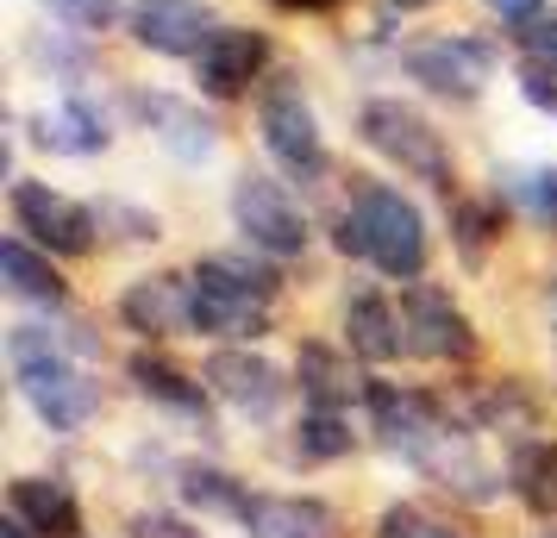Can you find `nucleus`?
Here are the masks:
<instances>
[{"mask_svg":"<svg viewBox=\"0 0 557 538\" xmlns=\"http://www.w3.org/2000/svg\"><path fill=\"white\" fill-rule=\"evenodd\" d=\"M488 13H495L502 26H532V20L545 13V0H488Z\"/></svg>","mask_w":557,"mask_h":538,"instance_id":"f704fd0d","label":"nucleus"},{"mask_svg":"<svg viewBox=\"0 0 557 538\" xmlns=\"http://www.w3.org/2000/svg\"><path fill=\"white\" fill-rule=\"evenodd\" d=\"M401 333H407V358L420 363H463L482 358V333L476 320L457 308L438 283H401Z\"/></svg>","mask_w":557,"mask_h":538,"instance_id":"423d86ee","label":"nucleus"},{"mask_svg":"<svg viewBox=\"0 0 557 538\" xmlns=\"http://www.w3.org/2000/svg\"><path fill=\"white\" fill-rule=\"evenodd\" d=\"M263 70H270V38L251 26H220L207 38V51L195 57V82L213 101H238Z\"/></svg>","mask_w":557,"mask_h":538,"instance_id":"ddd939ff","label":"nucleus"},{"mask_svg":"<svg viewBox=\"0 0 557 538\" xmlns=\"http://www.w3.org/2000/svg\"><path fill=\"white\" fill-rule=\"evenodd\" d=\"M232 226H238V238L251 245V251L276 257V263H288V257L307 251V213L295 201H288V188L270 176H257V170H245V176L232 182Z\"/></svg>","mask_w":557,"mask_h":538,"instance_id":"0eeeda50","label":"nucleus"},{"mask_svg":"<svg viewBox=\"0 0 557 538\" xmlns=\"http://www.w3.org/2000/svg\"><path fill=\"white\" fill-rule=\"evenodd\" d=\"M188 283H195V333L238 338V345L270 333V308H276V295H282L276 257L270 263H263V251L257 257H238V251L201 257L188 270Z\"/></svg>","mask_w":557,"mask_h":538,"instance_id":"7ed1b4c3","label":"nucleus"},{"mask_svg":"<svg viewBox=\"0 0 557 538\" xmlns=\"http://www.w3.org/2000/svg\"><path fill=\"white\" fill-rule=\"evenodd\" d=\"M0 283L13 301H26V308H63L70 301V283L57 276L51 251H38L26 232H13V238H0Z\"/></svg>","mask_w":557,"mask_h":538,"instance_id":"412c9836","label":"nucleus"},{"mask_svg":"<svg viewBox=\"0 0 557 538\" xmlns=\"http://www.w3.org/2000/svg\"><path fill=\"white\" fill-rule=\"evenodd\" d=\"M7 513H20L38 538H88V513H82L76 488L63 476H13Z\"/></svg>","mask_w":557,"mask_h":538,"instance_id":"f3484780","label":"nucleus"},{"mask_svg":"<svg viewBox=\"0 0 557 538\" xmlns=\"http://www.w3.org/2000/svg\"><path fill=\"white\" fill-rule=\"evenodd\" d=\"M120 326L138 338L195 333V283L188 276H138L120 295Z\"/></svg>","mask_w":557,"mask_h":538,"instance_id":"dca6fc26","label":"nucleus"},{"mask_svg":"<svg viewBox=\"0 0 557 538\" xmlns=\"http://www.w3.org/2000/svg\"><path fill=\"white\" fill-rule=\"evenodd\" d=\"M520 45H527L532 57H545V63L557 70V13H539V20L520 32Z\"/></svg>","mask_w":557,"mask_h":538,"instance_id":"72a5a7b5","label":"nucleus"},{"mask_svg":"<svg viewBox=\"0 0 557 538\" xmlns=\"http://www.w3.org/2000/svg\"><path fill=\"white\" fill-rule=\"evenodd\" d=\"M101 226H120V238H163L157 213H145V207H126V201H107V207H101Z\"/></svg>","mask_w":557,"mask_h":538,"instance_id":"473e14b6","label":"nucleus"},{"mask_svg":"<svg viewBox=\"0 0 557 538\" xmlns=\"http://www.w3.org/2000/svg\"><path fill=\"white\" fill-rule=\"evenodd\" d=\"M376 538H463V533H451L445 520H432V513L413 508V501H388V508L376 513Z\"/></svg>","mask_w":557,"mask_h":538,"instance_id":"c756f323","label":"nucleus"},{"mask_svg":"<svg viewBox=\"0 0 557 538\" xmlns=\"http://www.w3.org/2000/svg\"><path fill=\"white\" fill-rule=\"evenodd\" d=\"M413 470L426 476L432 488H445L451 501H470V508H488V501H502V495H513L507 488V470H495V463L476 451V433L470 426H451V433H438L413 458Z\"/></svg>","mask_w":557,"mask_h":538,"instance_id":"9b49d317","label":"nucleus"},{"mask_svg":"<svg viewBox=\"0 0 557 538\" xmlns=\"http://www.w3.org/2000/svg\"><path fill=\"white\" fill-rule=\"evenodd\" d=\"M463 426L470 433H507L520 438L539 426V401H532V388L520 376H502V383H476L463 395Z\"/></svg>","mask_w":557,"mask_h":538,"instance_id":"b1692460","label":"nucleus"},{"mask_svg":"<svg viewBox=\"0 0 557 538\" xmlns=\"http://www.w3.org/2000/svg\"><path fill=\"white\" fill-rule=\"evenodd\" d=\"M545 320L557 326V276H552V288H545Z\"/></svg>","mask_w":557,"mask_h":538,"instance_id":"e433bc0d","label":"nucleus"},{"mask_svg":"<svg viewBox=\"0 0 557 538\" xmlns=\"http://www.w3.org/2000/svg\"><path fill=\"white\" fill-rule=\"evenodd\" d=\"M502 226H507L502 201H457L451 207V245H457V257H463L470 270H482V263H488V245L502 238Z\"/></svg>","mask_w":557,"mask_h":538,"instance_id":"cd10ccee","label":"nucleus"},{"mask_svg":"<svg viewBox=\"0 0 557 538\" xmlns=\"http://www.w3.org/2000/svg\"><path fill=\"white\" fill-rule=\"evenodd\" d=\"M0 538H38V533H32L20 513H7V520H0Z\"/></svg>","mask_w":557,"mask_h":538,"instance_id":"c9c22d12","label":"nucleus"},{"mask_svg":"<svg viewBox=\"0 0 557 538\" xmlns=\"http://www.w3.org/2000/svg\"><path fill=\"white\" fill-rule=\"evenodd\" d=\"M395 7H432V0H395Z\"/></svg>","mask_w":557,"mask_h":538,"instance_id":"ea45409f","label":"nucleus"},{"mask_svg":"<svg viewBox=\"0 0 557 538\" xmlns=\"http://www.w3.org/2000/svg\"><path fill=\"white\" fill-rule=\"evenodd\" d=\"M57 20H70L76 32H107L120 13H132L126 0H45Z\"/></svg>","mask_w":557,"mask_h":538,"instance_id":"7c9ffc66","label":"nucleus"},{"mask_svg":"<svg viewBox=\"0 0 557 538\" xmlns=\"http://www.w3.org/2000/svg\"><path fill=\"white\" fill-rule=\"evenodd\" d=\"M245 538H338V513L320 501V495H282V488H263L245 508Z\"/></svg>","mask_w":557,"mask_h":538,"instance_id":"a211bd4d","label":"nucleus"},{"mask_svg":"<svg viewBox=\"0 0 557 538\" xmlns=\"http://www.w3.org/2000/svg\"><path fill=\"white\" fill-rule=\"evenodd\" d=\"M251 483H238L226 463H201V458H182L176 463V501L201 520H245L251 508Z\"/></svg>","mask_w":557,"mask_h":538,"instance_id":"4be33fe9","label":"nucleus"},{"mask_svg":"<svg viewBox=\"0 0 557 538\" xmlns=\"http://www.w3.org/2000/svg\"><path fill=\"white\" fill-rule=\"evenodd\" d=\"M345 351L363 363H395L407 351V333H401V308L382 295V288H351L345 295Z\"/></svg>","mask_w":557,"mask_h":538,"instance_id":"6ab92c4d","label":"nucleus"},{"mask_svg":"<svg viewBox=\"0 0 557 538\" xmlns=\"http://www.w3.org/2000/svg\"><path fill=\"white\" fill-rule=\"evenodd\" d=\"M488 70H495V51L482 45V38H463V32H451V38H432V45H413L407 51V76L420 82L426 95H438V101H476L482 82H488Z\"/></svg>","mask_w":557,"mask_h":538,"instance_id":"f8f14e48","label":"nucleus"},{"mask_svg":"<svg viewBox=\"0 0 557 538\" xmlns=\"http://www.w3.org/2000/svg\"><path fill=\"white\" fill-rule=\"evenodd\" d=\"M7 207H13V232H26L38 251H51V257H88V251H95L101 213H95V207H82V201H70V195H57L51 182L20 176Z\"/></svg>","mask_w":557,"mask_h":538,"instance_id":"6e6552de","label":"nucleus"},{"mask_svg":"<svg viewBox=\"0 0 557 538\" xmlns=\"http://www.w3.org/2000/svg\"><path fill=\"white\" fill-rule=\"evenodd\" d=\"M201 376H207V388H213V401L232 408L238 420H251V426H270L282 413V401H288L282 370L263 358V351H251V345H220V351L201 363Z\"/></svg>","mask_w":557,"mask_h":538,"instance_id":"9d476101","label":"nucleus"},{"mask_svg":"<svg viewBox=\"0 0 557 538\" xmlns=\"http://www.w3.org/2000/svg\"><path fill=\"white\" fill-rule=\"evenodd\" d=\"M126 383L151 401V408H163L170 420H188V426H201L213 420V388H207V376H188L182 363L157 358V351H132L126 358Z\"/></svg>","mask_w":557,"mask_h":538,"instance_id":"2eb2a0df","label":"nucleus"},{"mask_svg":"<svg viewBox=\"0 0 557 538\" xmlns=\"http://www.w3.org/2000/svg\"><path fill=\"white\" fill-rule=\"evenodd\" d=\"M363 413H370L376 445L395 451L401 463H413L438 433L463 426V413H451L432 388H407V383H388V376H370V383H363Z\"/></svg>","mask_w":557,"mask_h":538,"instance_id":"39448f33","label":"nucleus"},{"mask_svg":"<svg viewBox=\"0 0 557 538\" xmlns=\"http://www.w3.org/2000/svg\"><path fill=\"white\" fill-rule=\"evenodd\" d=\"M126 538H207L195 520H182V513H157V508H138L126 520Z\"/></svg>","mask_w":557,"mask_h":538,"instance_id":"2f4dec72","label":"nucleus"},{"mask_svg":"<svg viewBox=\"0 0 557 538\" xmlns=\"http://www.w3.org/2000/svg\"><path fill=\"white\" fill-rule=\"evenodd\" d=\"M132 113L157 132V145L176 157V163H207L213 145H220V132L207 126L188 101H176V95H132Z\"/></svg>","mask_w":557,"mask_h":538,"instance_id":"aec40b11","label":"nucleus"},{"mask_svg":"<svg viewBox=\"0 0 557 538\" xmlns=\"http://www.w3.org/2000/svg\"><path fill=\"white\" fill-rule=\"evenodd\" d=\"M351 451H357L351 413H338V408H307L295 438H288V463H301V470H313V463H345Z\"/></svg>","mask_w":557,"mask_h":538,"instance_id":"bb28decb","label":"nucleus"},{"mask_svg":"<svg viewBox=\"0 0 557 538\" xmlns=\"http://www.w3.org/2000/svg\"><path fill=\"white\" fill-rule=\"evenodd\" d=\"M32 138L57 157H101L113 145V132H107V113L95 101H57L45 107L38 120H32Z\"/></svg>","mask_w":557,"mask_h":538,"instance_id":"393cba45","label":"nucleus"},{"mask_svg":"<svg viewBox=\"0 0 557 538\" xmlns=\"http://www.w3.org/2000/svg\"><path fill=\"white\" fill-rule=\"evenodd\" d=\"M257 132H263V151L276 157V170H288L295 182H320L332 170L320 120H313V107L301 101V88H295L288 76L257 101Z\"/></svg>","mask_w":557,"mask_h":538,"instance_id":"1a4fd4ad","label":"nucleus"},{"mask_svg":"<svg viewBox=\"0 0 557 538\" xmlns=\"http://www.w3.org/2000/svg\"><path fill=\"white\" fill-rule=\"evenodd\" d=\"M507 195L527 207L539 226H557V163H532V170H513V176H507Z\"/></svg>","mask_w":557,"mask_h":538,"instance_id":"c85d7f7f","label":"nucleus"},{"mask_svg":"<svg viewBox=\"0 0 557 538\" xmlns=\"http://www.w3.org/2000/svg\"><path fill=\"white\" fill-rule=\"evenodd\" d=\"M276 7H332V0H276Z\"/></svg>","mask_w":557,"mask_h":538,"instance_id":"4c0bfd02","label":"nucleus"},{"mask_svg":"<svg viewBox=\"0 0 557 538\" xmlns=\"http://www.w3.org/2000/svg\"><path fill=\"white\" fill-rule=\"evenodd\" d=\"M357 138H363L376 157H388L401 176L432 182L438 195H451V151H445V138L432 132L426 113H413L407 101H363Z\"/></svg>","mask_w":557,"mask_h":538,"instance_id":"20e7f679","label":"nucleus"},{"mask_svg":"<svg viewBox=\"0 0 557 538\" xmlns=\"http://www.w3.org/2000/svg\"><path fill=\"white\" fill-rule=\"evenodd\" d=\"M332 245H338V257L376 263L388 283H420L426 257H432L426 213L407 201L401 188H388V182H357L351 207L332 220Z\"/></svg>","mask_w":557,"mask_h":538,"instance_id":"f03ea898","label":"nucleus"},{"mask_svg":"<svg viewBox=\"0 0 557 538\" xmlns=\"http://www.w3.org/2000/svg\"><path fill=\"white\" fill-rule=\"evenodd\" d=\"M532 538H557V520H552V526H545V533H532Z\"/></svg>","mask_w":557,"mask_h":538,"instance_id":"58836bf2","label":"nucleus"},{"mask_svg":"<svg viewBox=\"0 0 557 538\" xmlns=\"http://www.w3.org/2000/svg\"><path fill=\"white\" fill-rule=\"evenodd\" d=\"M132 38L157 57H201L213 38V13L207 0H132Z\"/></svg>","mask_w":557,"mask_h":538,"instance_id":"4468645a","label":"nucleus"},{"mask_svg":"<svg viewBox=\"0 0 557 538\" xmlns=\"http://www.w3.org/2000/svg\"><path fill=\"white\" fill-rule=\"evenodd\" d=\"M295 383H301V401L307 408H351L363 401V383L351 376V358L326 345V338H301V351H295Z\"/></svg>","mask_w":557,"mask_h":538,"instance_id":"5701e85b","label":"nucleus"},{"mask_svg":"<svg viewBox=\"0 0 557 538\" xmlns=\"http://www.w3.org/2000/svg\"><path fill=\"white\" fill-rule=\"evenodd\" d=\"M507 488L532 520H557V438H520L507 458Z\"/></svg>","mask_w":557,"mask_h":538,"instance_id":"a878e982","label":"nucleus"},{"mask_svg":"<svg viewBox=\"0 0 557 538\" xmlns=\"http://www.w3.org/2000/svg\"><path fill=\"white\" fill-rule=\"evenodd\" d=\"M7 363H13V388L20 401L38 413V426H51L57 438H76L101 420V383L82 370L76 345L57 338L51 326H7Z\"/></svg>","mask_w":557,"mask_h":538,"instance_id":"f257e3e1","label":"nucleus"}]
</instances>
